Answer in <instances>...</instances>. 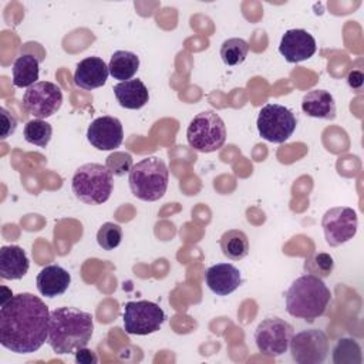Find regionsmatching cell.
Returning <instances> with one entry per match:
<instances>
[{
	"mask_svg": "<svg viewBox=\"0 0 364 364\" xmlns=\"http://www.w3.org/2000/svg\"><path fill=\"white\" fill-rule=\"evenodd\" d=\"M50 311L31 293H18L1 303L0 344L17 354L37 351L48 337Z\"/></svg>",
	"mask_w": 364,
	"mask_h": 364,
	"instance_id": "cell-1",
	"label": "cell"
},
{
	"mask_svg": "<svg viewBox=\"0 0 364 364\" xmlns=\"http://www.w3.org/2000/svg\"><path fill=\"white\" fill-rule=\"evenodd\" d=\"M94 318L75 307H57L50 311L47 343L57 354H73L87 347L92 337Z\"/></svg>",
	"mask_w": 364,
	"mask_h": 364,
	"instance_id": "cell-2",
	"label": "cell"
},
{
	"mask_svg": "<svg viewBox=\"0 0 364 364\" xmlns=\"http://www.w3.org/2000/svg\"><path fill=\"white\" fill-rule=\"evenodd\" d=\"M284 300L290 316L313 323L327 310L331 293L320 277L306 273L290 284Z\"/></svg>",
	"mask_w": 364,
	"mask_h": 364,
	"instance_id": "cell-3",
	"label": "cell"
},
{
	"mask_svg": "<svg viewBox=\"0 0 364 364\" xmlns=\"http://www.w3.org/2000/svg\"><path fill=\"white\" fill-rule=\"evenodd\" d=\"M169 171L166 164L158 156H146L134 164L128 173L131 192L135 198L154 202L161 199L168 188Z\"/></svg>",
	"mask_w": 364,
	"mask_h": 364,
	"instance_id": "cell-4",
	"label": "cell"
},
{
	"mask_svg": "<svg viewBox=\"0 0 364 364\" xmlns=\"http://www.w3.org/2000/svg\"><path fill=\"white\" fill-rule=\"evenodd\" d=\"M114 179L107 166L95 162L84 164L73 175L71 189L77 199L87 205H101L112 193Z\"/></svg>",
	"mask_w": 364,
	"mask_h": 364,
	"instance_id": "cell-5",
	"label": "cell"
},
{
	"mask_svg": "<svg viewBox=\"0 0 364 364\" xmlns=\"http://www.w3.org/2000/svg\"><path fill=\"white\" fill-rule=\"evenodd\" d=\"M186 139L198 152H215L226 141V125L215 111H202L189 122Z\"/></svg>",
	"mask_w": 364,
	"mask_h": 364,
	"instance_id": "cell-6",
	"label": "cell"
},
{
	"mask_svg": "<svg viewBox=\"0 0 364 364\" xmlns=\"http://www.w3.org/2000/svg\"><path fill=\"white\" fill-rule=\"evenodd\" d=\"M257 131L259 135L274 144L286 142L297 127L296 115L280 104H266L262 107L257 115Z\"/></svg>",
	"mask_w": 364,
	"mask_h": 364,
	"instance_id": "cell-7",
	"label": "cell"
},
{
	"mask_svg": "<svg viewBox=\"0 0 364 364\" xmlns=\"http://www.w3.org/2000/svg\"><path fill=\"white\" fill-rule=\"evenodd\" d=\"M124 328L128 334L146 336L161 328L165 321V311L154 301H128L124 306Z\"/></svg>",
	"mask_w": 364,
	"mask_h": 364,
	"instance_id": "cell-8",
	"label": "cell"
},
{
	"mask_svg": "<svg viewBox=\"0 0 364 364\" xmlns=\"http://www.w3.org/2000/svg\"><path fill=\"white\" fill-rule=\"evenodd\" d=\"M293 326L283 318L270 317L259 323L255 331V343L260 353L269 357H279L289 350L293 337Z\"/></svg>",
	"mask_w": 364,
	"mask_h": 364,
	"instance_id": "cell-9",
	"label": "cell"
},
{
	"mask_svg": "<svg viewBox=\"0 0 364 364\" xmlns=\"http://www.w3.org/2000/svg\"><path fill=\"white\" fill-rule=\"evenodd\" d=\"M23 108L38 119L54 115L63 104L61 88L50 81H37L23 95Z\"/></svg>",
	"mask_w": 364,
	"mask_h": 364,
	"instance_id": "cell-10",
	"label": "cell"
},
{
	"mask_svg": "<svg viewBox=\"0 0 364 364\" xmlns=\"http://www.w3.org/2000/svg\"><path fill=\"white\" fill-rule=\"evenodd\" d=\"M291 358L299 364H321L328 354V338L318 328L293 334L289 344Z\"/></svg>",
	"mask_w": 364,
	"mask_h": 364,
	"instance_id": "cell-11",
	"label": "cell"
},
{
	"mask_svg": "<svg viewBox=\"0 0 364 364\" xmlns=\"http://www.w3.org/2000/svg\"><path fill=\"white\" fill-rule=\"evenodd\" d=\"M358 219L355 210L347 206L328 209L321 219V228L327 245L336 247L351 240L357 233Z\"/></svg>",
	"mask_w": 364,
	"mask_h": 364,
	"instance_id": "cell-12",
	"label": "cell"
},
{
	"mask_svg": "<svg viewBox=\"0 0 364 364\" xmlns=\"http://www.w3.org/2000/svg\"><path fill=\"white\" fill-rule=\"evenodd\" d=\"M87 139L100 151H114L124 139L122 124L115 117H98L88 125Z\"/></svg>",
	"mask_w": 364,
	"mask_h": 364,
	"instance_id": "cell-13",
	"label": "cell"
},
{
	"mask_svg": "<svg viewBox=\"0 0 364 364\" xmlns=\"http://www.w3.org/2000/svg\"><path fill=\"white\" fill-rule=\"evenodd\" d=\"M314 37L303 28L287 30L279 44V53L287 63H300L314 55L316 53Z\"/></svg>",
	"mask_w": 364,
	"mask_h": 364,
	"instance_id": "cell-14",
	"label": "cell"
},
{
	"mask_svg": "<svg viewBox=\"0 0 364 364\" xmlns=\"http://www.w3.org/2000/svg\"><path fill=\"white\" fill-rule=\"evenodd\" d=\"M205 280L210 291L218 296H228L240 286L242 276L232 263H216L206 270Z\"/></svg>",
	"mask_w": 364,
	"mask_h": 364,
	"instance_id": "cell-15",
	"label": "cell"
},
{
	"mask_svg": "<svg viewBox=\"0 0 364 364\" xmlns=\"http://www.w3.org/2000/svg\"><path fill=\"white\" fill-rule=\"evenodd\" d=\"M109 75L108 65L100 57H87L77 64L74 73V84L82 90L100 88Z\"/></svg>",
	"mask_w": 364,
	"mask_h": 364,
	"instance_id": "cell-16",
	"label": "cell"
},
{
	"mask_svg": "<svg viewBox=\"0 0 364 364\" xmlns=\"http://www.w3.org/2000/svg\"><path fill=\"white\" fill-rule=\"evenodd\" d=\"M71 283L70 273L60 264H48L40 270L36 279L37 289L41 296L54 299L67 291Z\"/></svg>",
	"mask_w": 364,
	"mask_h": 364,
	"instance_id": "cell-17",
	"label": "cell"
},
{
	"mask_svg": "<svg viewBox=\"0 0 364 364\" xmlns=\"http://www.w3.org/2000/svg\"><path fill=\"white\" fill-rule=\"evenodd\" d=\"M30 262L23 247L17 245L1 246L0 249V277L4 280H18L28 272Z\"/></svg>",
	"mask_w": 364,
	"mask_h": 364,
	"instance_id": "cell-18",
	"label": "cell"
},
{
	"mask_svg": "<svg viewBox=\"0 0 364 364\" xmlns=\"http://www.w3.org/2000/svg\"><path fill=\"white\" fill-rule=\"evenodd\" d=\"M301 109L306 115L320 119H334L336 101L326 90H311L301 100Z\"/></svg>",
	"mask_w": 364,
	"mask_h": 364,
	"instance_id": "cell-19",
	"label": "cell"
},
{
	"mask_svg": "<svg viewBox=\"0 0 364 364\" xmlns=\"http://www.w3.org/2000/svg\"><path fill=\"white\" fill-rule=\"evenodd\" d=\"M114 94L119 105L127 109H139L149 100L146 85L138 78L118 82L114 87Z\"/></svg>",
	"mask_w": 364,
	"mask_h": 364,
	"instance_id": "cell-20",
	"label": "cell"
},
{
	"mask_svg": "<svg viewBox=\"0 0 364 364\" xmlns=\"http://www.w3.org/2000/svg\"><path fill=\"white\" fill-rule=\"evenodd\" d=\"M40 60L33 54H21L13 64V84L18 88H28L37 82Z\"/></svg>",
	"mask_w": 364,
	"mask_h": 364,
	"instance_id": "cell-21",
	"label": "cell"
},
{
	"mask_svg": "<svg viewBox=\"0 0 364 364\" xmlns=\"http://www.w3.org/2000/svg\"><path fill=\"white\" fill-rule=\"evenodd\" d=\"M139 68V57L135 53L127 51V50H118L115 51L108 63L109 74L114 80L128 81L132 80V77L136 74Z\"/></svg>",
	"mask_w": 364,
	"mask_h": 364,
	"instance_id": "cell-22",
	"label": "cell"
},
{
	"mask_svg": "<svg viewBox=\"0 0 364 364\" xmlns=\"http://www.w3.org/2000/svg\"><path fill=\"white\" fill-rule=\"evenodd\" d=\"M222 253L230 260H242L249 253V239L243 230H226L219 240Z\"/></svg>",
	"mask_w": 364,
	"mask_h": 364,
	"instance_id": "cell-23",
	"label": "cell"
},
{
	"mask_svg": "<svg viewBox=\"0 0 364 364\" xmlns=\"http://www.w3.org/2000/svg\"><path fill=\"white\" fill-rule=\"evenodd\" d=\"M334 364H361V347L354 338H340L333 350Z\"/></svg>",
	"mask_w": 364,
	"mask_h": 364,
	"instance_id": "cell-24",
	"label": "cell"
},
{
	"mask_svg": "<svg viewBox=\"0 0 364 364\" xmlns=\"http://www.w3.org/2000/svg\"><path fill=\"white\" fill-rule=\"evenodd\" d=\"M24 139L28 144L46 148L51 139L53 135V128L51 125L44 121V119H31L24 125V131H23Z\"/></svg>",
	"mask_w": 364,
	"mask_h": 364,
	"instance_id": "cell-25",
	"label": "cell"
},
{
	"mask_svg": "<svg viewBox=\"0 0 364 364\" xmlns=\"http://www.w3.org/2000/svg\"><path fill=\"white\" fill-rule=\"evenodd\" d=\"M247 51H249V44L246 40L239 37L228 38L222 43L220 58L226 65H237L245 61Z\"/></svg>",
	"mask_w": 364,
	"mask_h": 364,
	"instance_id": "cell-26",
	"label": "cell"
},
{
	"mask_svg": "<svg viewBox=\"0 0 364 364\" xmlns=\"http://www.w3.org/2000/svg\"><path fill=\"white\" fill-rule=\"evenodd\" d=\"M333 269H334V260L328 253H324V252L311 255L304 263V270L309 274L317 276L320 279L328 277Z\"/></svg>",
	"mask_w": 364,
	"mask_h": 364,
	"instance_id": "cell-27",
	"label": "cell"
},
{
	"mask_svg": "<svg viewBox=\"0 0 364 364\" xmlns=\"http://www.w3.org/2000/svg\"><path fill=\"white\" fill-rule=\"evenodd\" d=\"M122 240V229L118 223L105 222L97 232V242L104 250H114Z\"/></svg>",
	"mask_w": 364,
	"mask_h": 364,
	"instance_id": "cell-28",
	"label": "cell"
},
{
	"mask_svg": "<svg viewBox=\"0 0 364 364\" xmlns=\"http://www.w3.org/2000/svg\"><path fill=\"white\" fill-rule=\"evenodd\" d=\"M105 166L112 173V176H122L125 173H129L131 168L134 166L132 156L128 152L115 151L107 156Z\"/></svg>",
	"mask_w": 364,
	"mask_h": 364,
	"instance_id": "cell-29",
	"label": "cell"
},
{
	"mask_svg": "<svg viewBox=\"0 0 364 364\" xmlns=\"http://www.w3.org/2000/svg\"><path fill=\"white\" fill-rule=\"evenodd\" d=\"M0 121H1V132H0V138L4 141L7 139L11 134L16 132L17 128V118L7 111L6 108H0Z\"/></svg>",
	"mask_w": 364,
	"mask_h": 364,
	"instance_id": "cell-30",
	"label": "cell"
},
{
	"mask_svg": "<svg viewBox=\"0 0 364 364\" xmlns=\"http://www.w3.org/2000/svg\"><path fill=\"white\" fill-rule=\"evenodd\" d=\"M74 354H75V361L80 364H95L97 363L95 353L88 350L87 347L78 348Z\"/></svg>",
	"mask_w": 364,
	"mask_h": 364,
	"instance_id": "cell-31",
	"label": "cell"
},
{
	"mask_svg": "<svg viewBox=\"0 0 364 364\" xmlns=\"http://www.w3.org/2000/svg\"><path fill=\"white\" fill-rule=\"evenodd\" d=\"M347 82H348V85H350L351 88H354V90H361L363 82H364V75H363V73L358 71V70L350 71L348 75H347Z\"/></svg>",
	"mask_w": 364,
	"mask_h": 364,
	"instance_id": "cell-32",
	"label": "cell"
}]
</instances>
